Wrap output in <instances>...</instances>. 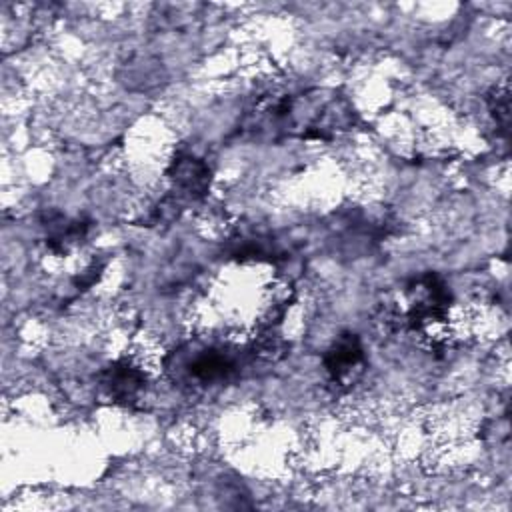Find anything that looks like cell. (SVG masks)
Segmentation results:
<instances>
[{"label":"cell","instance_id":"7a4b0ae2","mask_svg":"<svg viewBox=\"0 0 512 512\" xmlns=\"http://www.w3.org/2000/svg\"><path fill=\"white\" fill-rule=\"evenodd\" d=\"M146 384V372L132 360H116L100 372V386L110 400L132 404L138 400Z\"/></svg>","mask_w":512,"mask_h":512},{"label":"cell","instance_id":"277c9868","mask_svg":"<svg viewBox=\"0 0 512 512\" xmlns=\"http://www.w3.org/2000/svg\"><path fill=\"white\" fill-rule=\"evenodd\" d=\"M168 176L174 186L190 198H202L210 184V168L192 154H180L174 158L168 168Z\"/></svg>","mask_w":512,"mask_h":512},{"label":"cell","instance_id":"3957f363","mask_svg":"<svg viewBox=\"0 0 512 512\" xmlns=\"http://www.w3.org/2000/svg\"><path fill=\"white\" fill-rule=\"evenodd\" d=\"M364 362V350L356 334H342L326 352L324 366L330 378L338 384L354 376Z\"/></svg>","mask_w":512,"mask_h":512},{"label":"cell","instance_id":"6da1fadb","mask_svg":"<svg viewBox=\"0 0 512 512\" xmlns=\"http://www.w3.org/2000/svg\"><path fill=\"white\" fill-rule=\"evenodd\" d=\"M166 368L176 382L190 388H206L228 380L238 370V362L234 354L222 346H198L174 352Z\"/></svg>","mask_w":512,"mask_h":512}]
</instances>
